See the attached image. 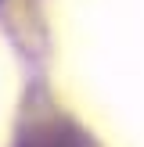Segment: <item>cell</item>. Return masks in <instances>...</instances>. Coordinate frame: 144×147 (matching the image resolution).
<instances>
[{
	"mask_svg": "<svg viewBox=\"0 0 144 147\" xmlns=\"http://www.w3.org/2000/svg\"><path fill=\"white\" fill-rule=\"evenodd\" d=\"M18 147H79V144H76V136L65 133L61 126H33V129L22 133Z\"/></svg>",
	"mask_w": 144,
	"mask_h": 147,
	"instance_id": "obj_1",
	"label": "cell"
}]
</instances>
